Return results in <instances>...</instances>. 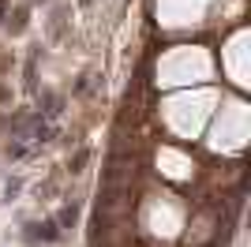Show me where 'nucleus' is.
Listing matches in <instances>:
<instances>
[{
    "label": "nucleus",
    "mask_w": 251,
    "mask_h": 247,
    "mask_svg": "<svg viewBox=\"0 0 251 247\" xmlns=\"http://www.w3.org/2000/svg\"><path fill=\"white\" fill-rule=\"evenodd\" d=\"M75 214H79L75 206H64V210H60V221H64V225H68V221H75Z\"/></svg>",
    "instance_id": "f257e3e1"
},
{
    "label": "nucleus",
    "mask_w": 251,
    "mask_h": 247,
    "mask_svg": "<svg viewBox=\"0 0 251 247\" xmlns=\"http://www.w3.org/2000/svg\"><path fill=\"white\" fill-rule=\"evenodd\" d=\"M4 11H8V0H0V15H4Z\"/></svg>",
    "instance_id": "f03ea898"
}]
</instances>
